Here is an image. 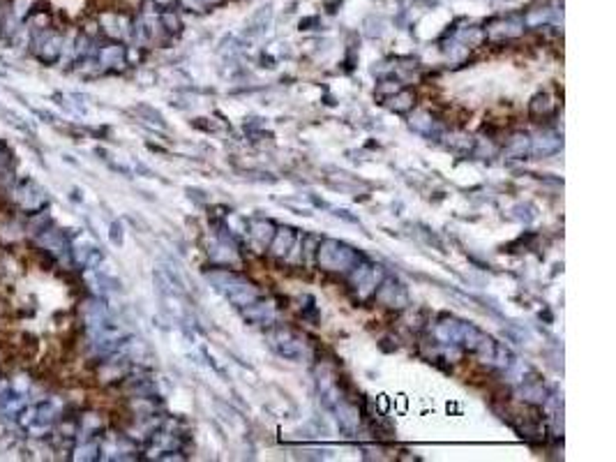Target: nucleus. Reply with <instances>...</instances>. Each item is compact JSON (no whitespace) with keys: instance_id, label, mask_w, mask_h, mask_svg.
Returning a JSON list of instances; mask_svg holds the SVG:
<instances>
[{"instance_id":"f257e3e1","label":"nucleus","mask_w":616,"mask_h":462,"mask_svg":"<svg viewBox=\"0 0 616 462\" xmlns=\"http://www.w3.org/2000/svg\"><path fill=\"white\" fill-rule=\"evenodd\" d=\"M208 282L213 284L215 289L224 296V299H228L233 305H238V308H245V305H250L252 301L259 299L257 287L245 280V277L231 273V271H215V273H210L208 275Z\"/></svg>"},{"instance_id":"f03ea898","label":"nucleus","mask_w":616,"mask_h":462,"mask_svg":"<svg viewBox=\"0 0 616 462\" xmlns=\"http://www.w3.org/2000/svg\"><path fill=\"white\" fill-rule=\"evenodd\" d=\"M358 261V252L339 241H323L319 248V264L328 271H347V268H354Z\"/></svg>"},{"instance_id":"7ed1b4c3","label":"nucleus","mask_w":616,"mask_h":462,"mask_svg":"<svg viewBox=\"0 0 616 462\" xmlns=\"http://www.w3.org/2000/svg\"><path fill=\"white\" fill-rule=\"evenodd\" d=\"M35 45V56H37L44 65H54L56 60L63 54V35L51 33V30H42L40 37L33 40Z\"/></svg>"},{"instance_id":"20e7f679","label":"nucleus","mask_w":616,"mask_h":462,"mask_svg":"<svg viewBox=\"0 0 616 462\" xmlns=\"http://www.w3.org/2000/svg\"><path fill=\"white\" fill-rule=\"evenodd\" d=\"M272 347L279 352V356H284L289 361H301L305 356V342L298 335H294L291 330H277L272 335Z\"/></svg>"},{"instance_id":"39448f33","label":"nucleus","mask_w":616,"mask_h":462,"mask_svg":"<svg viewBox=\"0 0 616 462\" xmlns=\"http://www.w3.org/2000/svg\"><path fill=\"white\" fill-rule=\"evenodd\" d=\"M243 317H245V321H250V324H254V326H272V321H275V310H272L270 303H263L257 299L250 305H245Z\"/></svg>"},{"instance_id":"423d86ee","label":"nucleus","mask_w":616,"mask_h":462,"mask_svg":"<svg viewBox=\"0 0 616 462\" xmlns=\"http://www.w3.org/2000/svg\"><path fill=\"white\" fill-rule=\"evenodd\" d=\"M72 255H74V261L79 266H83V268H98L100 266V261H102V252H100V248L98 246H93L91 241H86V238H79V241H74V246H72Z\"/></svg>"},{"instance_id":"0eeeda50","label":"nucleus","mask_w":616,"mask_h":462,"mask_svg":"<svg viewBox=\"0 0 616 462\" xmlns=\"http://www.w3.org/2000/svg\"><path fill=\"white\" fill-rule=\"evenodd\" d=\"M16 202H19V208L25 213H37L44 208V204H47V197H44L42 187H37L35 183H25V185L19 190V197H16Z\"/></svg>"},{"instance_id":"6e6552de","label":"nucleus","mask_w":616,"mask_h":462,"mask_svg":"<svg viewBox=\"0 0 616 462\" xmlns=\"http://www.w3.org/2000/svg\"><path fill=\"white\" fill-rule=\"evenodd\" d=\"M98 60L104 67H122L125 65V49H122L120 45L102 47L100 54H98Z\"/></svg>"},{"instance_id":"1a4fd4ad","label":"nucleus","mask_w":616,"mask_h":462,"mask_svg":"<svg viewBox=\"0 0 616 462\" xmlns=\"http://www.w3.org/2000/svg\"><path fill=\"white\" fill-rule=\"evenodd\" d=\"M272 255H277V257H284V255H289V250H291V246H294V241H296V233H294V229H289V226H284V229H279L277 233H272Z\"/></svg>"},{"instance_id":"9d476101","label":"nucleus","mask_w":616,"mask_h":462,"mask_svg":"<svg viewBox=\"0 0 616 462\" xmlns=\"http://www.w3.org/2000/svg\"><path fill=\"white\" fill-rule=\"evenodd\" d=\"M559 146H561V139L552 137V134H545V137H538V139H535V142L531 144V151H533V153H542V155H547V153L559 151Z\"/></svg>"},{"instance_id":"9b49d317","label":"nucleus","mask_w":616,"mask_h":462,"mask_svg":"<svg viewBox=\"0 0 616 462\" xmlns=\"http://www.w3.org/2000/svg\"><path fill=\"white\" fill-rule=\"evenodd\" d=\"M268 23H270V7H261V10L250 19L248 33L250 35H259V33H263V28H266Z\"/></svg>"},{"instance_id":"f8f14e48","label":"nucleus","mask_w":616,"mask_h":462,"mask_svg":"<svg viewBox=\"0 0 616 462\" xmlns=\"http://www.w3.org/2000/svg\"><path fill=\"white\" fill-rule=\"evenodd\" d=\"M529 151H531V139L519 134V137L513 139V144L508 146L506 153L510 155V158H524V155L529 153Z\"/></svg>"},{"instance_id":"ddd939ff","label":"nucleus","mask_w":616,"mask_h":462,"mask_svg":"<svg viewBox=\"0 0 616 462\" xmlns=\"http://www.w3.org/2000/svg\"><path fill=\"white\" fill-rule=\"evenodd\" d=\"M33 10H35V0H14L12 3V16L16 21H23Z\"/></svg>"},{"instance_id":"4468645a","label":"nucleus","mask_w":616,"mask_h":462,"mask_svg":"<svg viewBox=\"0 0 616 462\" xmlns=\"http://www.w3.org/2000/svg\"><path fill=\"white\" fill-rule=\"evenodd\" d=\"M98 453H100V446H98V444L86 441V444H81V446H76V451H74V460H95V458H98Z\"/></svg>"},{"instance_id":"2eb2a0df","label":"nucleus","mask_w":616,"mask_h":462,"mask_svg":"<svg viewBox=\"0 0 616 462\" xmlns=\"http://www.w3.org/2000/svg\"><path fill=\"white\" fill-rule=\"evenodd\" d=\"M390 107H393L395 111H407V109H411V107H413V95H411V93H402V95H397V98H393V100H390Z\"/></svg>"},{"instance_id":"dca6fc26","label":"nucleus","mask_w":616,"mask_h":462,"mask_svg":"<svg viewBox=\"0 0 616 462\" xmlns=\"http://www.w3.org/2000/svg\"><path fill=\"white\" fill-rule=\"evenodd\" d=\"M252 229H254L252 233L259 241H270L272 238V226H270V222H254Z\"/></svg>"},{"instance_id":"f3484780","label":"nucleus","mask_w":616,"mask_h":462,"mask_svg":"<svg viewBox=\"0 0 616 462\" xmlns=\"http://www.w3.org/2000/svg\"><path fill=\"white\" fill-rule=\"evenodd\" d=\"M0 113H3V116L7 118V123H10L12 127H19V129H21V132H28V129H30V127H28V125H25V123H23V120L19 118V116H14V113H12V111H7V109H0Z\"/></svg>"},{"instance_id":"a211bd4d","label":"nucleus","mask_w":616,"mask_h":462,"mask_svg":"<svg viewBox=\"0 0 616 462\" xmlns=\"http://www.w3.org/2000/svg\"><path fill=\"white\" fill-rule=\"evenodd\" d=\"M111 238H113V243H122V233H120V224L116 222V224H111Z\"/></svg>"},{"instance_id":"6ab92c4d","label":"nucleus","mask_w":616,"mask_h":462,"mask_svg":"<svg viewBox=\"0 0 616 462\" xmlns=\"http://www.w3.org/2000/svg\"><path fill=\"white\" fill-rule=\"evenodd\" d=\"M199 3H201V5H217L219 0H199Z\"/></svg>"},{"instance_id":"aec40b11","label":"nucleus","mask_w":616,"mask_h":462,"mask_svg":"<svg viewBox=\"0 0 616 462\" xmlns=\"http://www.w3.org/2000/svg\"><path fill=\"white\" fill-rule=\"evenodd\" d=\"M0 153H3V148H0Z\"/></svg>"}]
</instances>
